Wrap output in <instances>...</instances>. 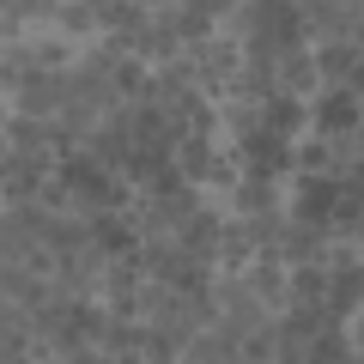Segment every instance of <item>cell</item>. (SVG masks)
Instances as JSON below:
<instances>
[{
    "instance_id": "cell-15",
    "label": "cell",
    "mask_w": 364,
    "mask_h": 364,
    "mask_svg": "<svg viewBox=\"0 0 364 364\" xmlns=\"http://www.w3.org/2000/svg\"><path fill=\"white\" fill-rule=\"evenodd\" d=\"M91 6H97V25L104 31H140L146 18H152L140 0H91Z\"/></svg>"
},
{
    "instance_id": "cell-23",
    "label": "cell",
    "mask_w": 364,
    "mask_h": 364,
    "mask_svg": "<svg viewBox=\"0 0 364 364\" xmlns=\"http://www.w3.org/2000/svg\"><path fill=\"white\" fill-rule=\"evenodd\" d=\"M358 255H364V231H358Z\"/></svg>"
},
{
    "instance_id": "cell-11",
    "label": "cell",
    "mask_w": 364,
    "mask_h": 364,
    "mask_svg": "<svg viewBox=\"0 0 364 364\" xmlns=\"http://www.w3.org/2000/svg\"><path fill=\"white\" fill-rule=\"evenodd\" d=\"M134 55H140L146 67H164V61H176V55H188L182 37H176V25H170V13H152L140 31H134Z\"/></svg>"
},
{
    "instance_id": "cell-4",
    "label": "cell",
    "mask_w": 364,
    "mask_h": 364,
    "mask_svg": "<svg viewBox=\"0 0 364 364\" xmlns=\"http://www.w3.org/2000/svg\"><path fill=\"white\" fill-rule=\"evenodd\" d=\"M225 213H243V219H279L286 213V176H237L231 195H225Z\"/></svg>"
},
{
    "instance_id": "cell-12",
    "label": "cell",
    "mask_w": 364,
    "mask_h": 364,
    "mask_svg": "<svg viewBox=\"0 0 364 364\" xmlns=\"http://www.w3.org/2000/svg\"><path fill=\"white\" fill-rule=\"evenodd\" d=\"M261 116H267V134H279V140H298V134H310V128H316L310 104H298V97H279V91L261 104Z\"/></svg>"
},
{
    "instance_id": "cell-13",
    "label": "cell",
    "mask_w": 364,
    "mask_h": 364,
    "mask_svg": "<svg viewBox=\"0 0 364 364\" xmlns=\"http://www.w3.org/2000/svg\"><path fill=\"white\" fill-rule=\"evenodd\" d=\"M291 170H316V176H334V134L310 128L291 140Z\"/></svg>"
},
{
    "instance_id": "cell-7",
    "label": "cell",
    "mask_w": 364,
    "mask_h": 364,
    "mask_svg": "<svg viewBox=\"0 0 364 364\" xmlns=\"http://www.w3.org/2000/svg\"><path fill=\"white\" fill-rule=\"evenodd\" d=\"M237 152V164L249 170V176H291V140H279V134H249V140H237L231 146Z\"/></svg>"
},
{
    "instance_id": "cell-8",
    "label": "cell",
    "mask_w": 364,
    "mask_h": 364,
    "mask_svg": "<svg viewBox=\"0 0 364 364\" xmlns=\"http://www.w3.org/2000/svg\"><path fill=\"white\" fill-rule=\"evenodd\" d=\"M25 43H31V61H37L43 73H73L79 55H85V43H73L61 25H37V31H25Z\"/></svg>"
},
{
    "instance_id": "cell-9",
    "label": "cell",
    "mask_w": 364,
    "mask_h": 364,
    "mask_svg": "<svg viewBox=\"0 0 364 364\" xmlns=\"http://www.w3.org/2000/svg\"><path fill=\"white\" fill-rule=\"evenodd\" d=\"M310 116H316L322 134H352V128H364V97L352 85H328L322 97L310 104Z\"/></svg>"
},
{
    "instance_id": "cell-3",
    "label": "cell",
    "mask_w": 364,
    "mask_h": 364,
    "mask_svg": "<svg viewBox=\"0 0 364 364\" xmlns=\"http://www.w3.org/2000/svg\"><path fill=\"white\" fill-rule=\"evenodd\" d=\"M334 200H340V176H316V170H291L286 176V213L291 219L328 225L334 219Z\"/></svg>"
},
{
    "instance_id": "cell-1",
    "label": "cell",
    "mask_w": 364,
    "mask_h": 364,
    "mask_svg": "<svg viewBox=\"0 0 364 364\" xmlns=\"http://www.w3.org/2000/svg\"><path fill=\"white\" fill-rule=\"evenodd\" d=\"M6 109H18V116H31V122H55L67 109V73L31 67V73L6 79Z\"/></svg>"
},
{
    "instance_id": "cell-18",
    "label": "cell",
    "mask_w": 364,
    "mask_h": 364,
    "mask_svg": "<svg viewBox=\"0 0 364 364\" xmlns=\"http://www.w3.org/2000/svg\"><path fill=\"white\" fill-rule=\"evenodd\" d=\"M316 364H358V352H352V334H346V322H328L322 334H316Z\"/></svg>"
},
{
    "instance_id": "cell-10",
    "label": "cell",
    "mask_w": 364,
    "mask_h": 364,
    "mask_svg": "<svg viewBox=\"0 0 364 364\" xmlns=\"http://www.w3.org/2000/svg\"><path fill=\"white\" fill-rule=\"evenodd\" d=\"M37 310H25V304H0V358L18 364L37 352Z\"/></svg>"
},
{
    "instance_id": "cell-20",
    "label": "cell",
    "mask_w": 364,
    "mask_h": 364,
    "mask_svg": "<svg viewBox=\"0 0 364 364\" xmlns=\"http://www.w3.org/2000/svg\"><path fill=\"white\" fill-rule=\"evenodd\" d=\"M346 85H352V91H358V97H364V61L352 67V79H346Z\"/></svg>"
},
{
    "instance_id": "cell-6",
    "label": "cell",
    "mask_w": 364,
    "mask_h": 364,
    "mask_svg": "<svg viewBox=\"0 0 364 364\" xmlns=\"http://www.w3.org/2000/svg\"><path fill=\"white\" fill-rule=\"evenodd\" d=\"M188 55H195V67H200V85L219 91V97H225V79L243 73V37H231V31H219L213 43H200V49H188Z\"/></svg>"
},
{
    "instance_id": "cell-22",
    "label": "cell",
    "mask_w": 364,
    "mask_h": 364,
    "mask_svg": "<svg viewBox=\"0 0 364 364\" xmlns=\"http://www.w3.org/2000/svg\"><path fill=\"white\" fill-rule=\"evenodd\" d=\"M146 13H170V6H176V0H140Z\"/></svg>"
},
{
    "instance_id": "cell-21",
    "label": "cell",
    "mask_w": 364,
    "mask_h": 364,
    "mask_svg": "<svg viewBox=\"0 0 364 364\" xmlns=\"http://www.w3.org/2000/svg\"><path fill=\"white\" fill-rule=\"evenodd\" d=\"M352 43H358V55H364V13L352 18Z\"/></svg>"
},
{
    "instance_id": "cell-14",
    "label": "cell",
    "mask_w": 364,
    "mask_h": 364,
    "mask_svg": "<svg viewBox=\"0 0 364 364\" xmlns=\"http://www.w3.org/2000/svg\"><path fill=\"white\" fill-rule=\"evenodd\" d=\"M364 55H358V43L352 37H334V43H316V67H322V79L328 85H346L352 79V67H358Z\"/></svg>"
},
{
    "instance_id": "cell-5",
    "label": "cell",
    "mask_w": 364,
    "mask_h": 364,
    "mask_svg": "<svg viewBox=\"0 0 364 364\" xmlns=\"http://www.w3.org/2000/svg\"><path fill=\"white\" fill-rule=\"evenodd\" d=\"M255 255H261V225L243 219V213H225L219 243H213V267H219V273H243Z\"/></svg>"
},
{
    "instance_id": "cell-19",
    "label": "cell",
    "mask_w": 364,
    "mask_h": 364,
    "mask_svg": "<svg viewBox=\"0 0 364 364\" xmlns=\"http://www.w3.org/2000/svg\"><path fill=\"white\" fill-rule=\"evenodd\" d=\"M346 334H352V352H358V358H364V304H358V310L346 316Z\"/></svg>"
},
{
    "instance_id": "cell-16",
    "label": "cell",
    "mask_w": 364,
    "mask_h": 364,
    "mask_svg": "<svg viewBox=\"0 0 364 364\" xmlns=\"http://www.w3.org/2000/svg\"><path fill=\"white\" fill-rule=\"evenodd\" d=\"M225 97H237V104H267V97H273V73H261V67H243V73L225 79Z\"/></svg>"
},
{
    "instance_id": "cell-17",
    "label": "cell",
    "mask_w": 364,
    "mask_h": 364,
    "mask_svg": "<svg viewBox=\"0 0 364 364\" xmlns=\"http://www.w3.org/2000/svg\"><path fill=\"white\" fill-rule=\"evenodd\" d=\"M267 128V116H261V104H237V97H225V140H249V134Z\"/></svg>"
},
{
    "instance_id": "cell-2",
    "label": "cell",
    "mask_w": 364,
    "mask_h": 364,
    "mask_svg": "<svg viewBox=\"0 0 364 364\" xmlns=\"http://www.w3.org/2000/svg\"><path fill=\"white\" fill-rule=\"evenodd\" d=\"M273 91H279V97H298V104H316L328 91L310 43H286V49H279V61H273Z\"/></svg>"
}]
</instances>
